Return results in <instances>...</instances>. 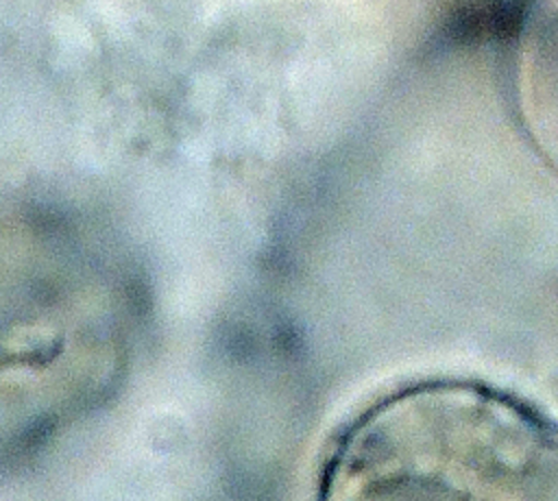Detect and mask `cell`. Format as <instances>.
<instances>
[{"mask_svg":"<svg viewBox=\"0 0 558 501\" xmlns=\"http://www.w3.org/2000/svg\"><path fill=\"white\" fill-rule=\"evenodd\" d=\"M320 501H558V420L471 379H425L366 407Z\"/></svg>","mask_w":558,"mask_h":501,"instance_id":"1","label":"cell"}]
</instances>
